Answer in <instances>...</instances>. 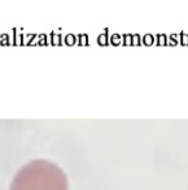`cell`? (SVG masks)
<instances>
[{
	"mask_svg": "<svg viewBox=\"0 0 188 190\" xmlns=\"http://www.w3.org/2000/svg\"><path fill=\"white\" fill-rule=\"evenodd\" d=\"M12 190H68V180L57 165L34 161L18 172Z\"/></svg>",
	"mask_w": 188,
	"mask_h": 190,
	"instance_id": "1",
	"label": "cell"
}]
</instances>
